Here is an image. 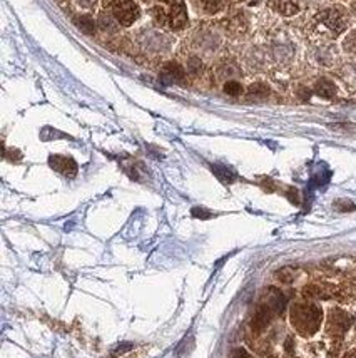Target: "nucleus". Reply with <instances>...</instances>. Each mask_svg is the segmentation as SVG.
Listing matches in <instances>:
<instances>
[{
	"mask_svg": "<svg viewBox=\"0 0 356 358\" xmlns=\"http://www.w3.org/2000/svg\"><path fill=\"white\" fill-rule=\"evenodd\" d=\"M149 14L156 25L171 32H181L188 27L186 0H154Z\"/></svg>",
	"mask_w": 356,
	"mask_h": 358,
	"instance_id": "1",
	"label": "nucleus"
},
{
	"mask_svg": "<svg viewBox=\"0 0 356 358\" xmlns=\"http://www.w3.org/2000/svg\"><path fill=\"white\" fill-rule=\"evenodd\" d=\"M290 322L296 334L309 338L320 330L321 322H323V312L320 305H316L313 300L296 301L290 308Z\"/></svg>",
	"mask_w": 356,
	"mask_h": 358,
	"instance_id": "2",
	"label": "nucleus"
},
{
	"mask_svg": "<svg viewBox=\"0 0 356 358\" xmlns=\"http://www.w3.org/2000/svg\"><path fill=\"white\" fill-rule=\"evenodd\" d=\"M350 15L346 8L340 6H333L325 8V10L318 12L315 20H313V27L318 32L328 34L329 37H338L348 29Z\"/></svg>",
	"mask_w": 356,
	"mask_h": 358,
	"instance_id": "3",
	"label": "nucleus"
},
{
	"mask_svg": "<svg viewBox=\"0 0 356 358\" xmlns=\"http://www.w3.org/2000/svg\"><path fill=\"white\" fill-rule=\"evenodd\" d=\"M103 8L119 27H131L141 15V8L134 0H104Z\"/></svg>",
	"mask_w": 356,
	"mask_h": 358,
	"instance_id": "4",
	"label": "nucleus"
},
{
	"mask_svg": "<svg viewBox=\"0 0 356 358\" xmlns=\"http://www.w3.org/2000/svg\"><path fill=\"white\" fill-rule=\"evenodd\" d=\"M351 327V318L348 313H345L340 308H333L329 312L328 323H326V330H328V335L334 336V338H340L346 334V330Z\"/></svg>",
	"mask_w": 356,
	"mask_h": 358,
	"instance_id": "5",
	"label": "nucleus"
},
{
	"mask_svg": "<svg viewBox=\"0 0 356 358\" xmlns=\"http://www.w3.org/2000/svg\"><path fill=\"white\" fill-rule=\"evenodd\" d=\"M189 2L198 14L214 15L223 10L228 0H189Z\"/></svg>",
	"mask_w": 356,
	"mask_h": 358,
	"instance_id": "6",
	"label": "nucleus"
},
{
	"mask_svg": "<svg viewBox=\"0 0 356 358\" xmlns=\"http://www.w3.org/2000/svg\"><path fill=\"white\" fill-rule=\"evenodd\" d=\"M50 166L59 173H62L64 176L74 178L75 173H77V164L72 157L67 156H52L50 157Z\"/></svg>",
	"mask_w": 356,
	"mask_h": 358,
	"instance_id": "7",
	"label": "nucleus"
},
{
	"mask_svg": "<svg viewBox=\"0 0 356 358\" xmlns=\"http://www.w3.org/2000/svg\"><path fill=\"white\" fill-rule=\"evenodd\" d=\"M269 7L279 15L291 17L299 12V0H269Z\"/></svg>",
	"mask_w": 356,
	"mask_h": 358,
	"instance_id": "8",
	"label": "nucleus"
},
{
	"mask_svg": "<svg viewBox=\"0 0 356 358\" xmlns=\"http://www.w3.org/2000/svg\"><path fill=\"white\" fill-rule=\"evenodd\" d=\"M269 320H271V312H269V308H268V306H262V308L258 310V313L254 315L253 323H251V325H253V330H254V331H261L262 328L268 327Z\"/></svg>",
	"mask_w": 356,
	"mask_h": 358,
	"instance_id": "9",
	"label": "nucleus"
},
{
	"mask_svg": "<svg viewBox=\"0 0 356 358\" xmlns=\"http://www.w3.org/2000/svg\"><path fill=\"white\" fill-rule=\"evenodd\" d=\"M163 76L168 80H175V83H177V80L184 79V69H182L179 64L169 62V64H166V66H164Z\"/></svg>",
	"mask_w": 356,
	"mask_h": 358,
	"instance_id": "10",
	"label": "nucleus"
},
{
	"mask_svg": "<svg viewBox=\"0 0 356 358\" xmlns=\"http://www.w3.org/2000/svg\"><path fill=\"white\" fill-rule=\"evenodd\" d=\"M315 91L316 94H320V96L323 97H333L334 92H336V87H334V84L329 83L328 79H321L318 80Z\"/></svg>",
	"mask_w": 356,
	"mask_h": 358,
	"instance_id": "11",
	"label": "nucleus"
},
{
	"mask_svg": "<svg viewBox=\"0 0 356 358\" xmlns=\"http://www.w3.org/2000/svg\"><path fill=\"white\" fill-rule=\"evenodd\" d=\"M249 97H254V99H262V97H266L269 94V89L268 86H265V84L258 83V84H253L251 87H249Z\"/></svg>",
	"mask_w": 356,
	"mask_h": 358,
	"instance_id": "12",
	"label": "nucleus"
},
{
	"mask_svg": "<svg viewBox=\"0 0 356 358\" xmlns=\"http://www.w3.org/2000/svg\"><path fill=\"white\" fill-rule=\"evenodd\" d=\"M343 49L350 54H356V31H351L343 41Z\"/></svg>",
	"mask_w": 356,
	"mask_h": 358,
	"instance_id": "13",
	"label": "nucleus"
},
{
	"mask_svg": "<svg viewBox=\"0 0 356 358\" xmlns=\"http://www.w3.org/2000/svg\"><path fill=\"white\" fill-rule=\"evenodd\" d=\"M224 92L230 94V96H239V94L243 92V87H241V84L237 83V80H228V83L224 84Z\"/></svg>",
	"mask_w": 356,
	"mask_h": 358,
	"instance_id": "14",
	"label": "nucleus"
},
{
	"mask_svg": "<svg viewBox=\"0 0 356 358\" xmlns=\"http://www.w3.org/2000/svg\"><path fill=\"white\" fill-rule=\"evenodd\" d=\"M231 358H253V357L249 355L244 348H236V350L231 353Z\"/></svg>",
	"mask_w": 356,
	"mask_h": 358,
	"instance_id": "15",
	"label": "nucleus"
},
{
	"mask_svg": "<svg viewBox=\"0 0 356 358\" xmlns=\"http://www.w3.org/2000/svg\"><path fill=\"white\" fill-rule=\"evenodd\" d=\"M79 6L84 8H92L97 3V0H77Z\"/></svg>",
	"mask_w": 356,
	"mask_h": 358,
	"instance_id": "16",
	"label": "nucleus"
},
{
	"mask_svg": "<svg viewBox=\"0 0 356 358\" xmlns=\"http://www.w3.org/2000/svg\"><path fill=\"white\" fill-rule=\"evenodd\" d=\"M343 358H356V350H350V352H346L345 353V357Z\"/></svg>",
	"mask_w": 356,
	"mask_h": 358,
	"instance_id": "17",
	"label": "nucleus"
},
{
	"mask_svg": "<svg viewBox=\"0 0 356 358\" xmlns=\"http://www.w3.org/2000/svg\"><path fill=\"white\" fill-rule=\"evenodd\" d=\"M351 10H353V12H355V15H356V0H355L353 3H351Z\"/></svg>",
	"mask_w": 356,
	"mask_h": 358,
	"instance_id": "18",
	"label": "nucleus"
},
{
	"mask_svg": "<svg viewBox=\"0 0 356 358\" xmlns=\"http://www.w3.org/2000/svg\"><path fill=\"white\" fill-rule=\"evenodd\" d=\"M144 2H152V0H144Z\"/></svg>",
	"mask_w": 356,
	"mask_h": 358,
	"instance_id": "19",
	"label": "nucleus"
},
{
	"mask_svg": "<svg viewBox=\"0 0 356 358\" xmlns=\"http://www.w3.org/2000/svg\"><path fill=\"white\" fill-rule=\"evenodd\" d=\"M232 2H241V0H232Z\"/></svg>",
	"mask_w": 356,
	"mask_h": 358,
	"instance_id": "20",
	"label": "nucleus"
}]
</instances>
